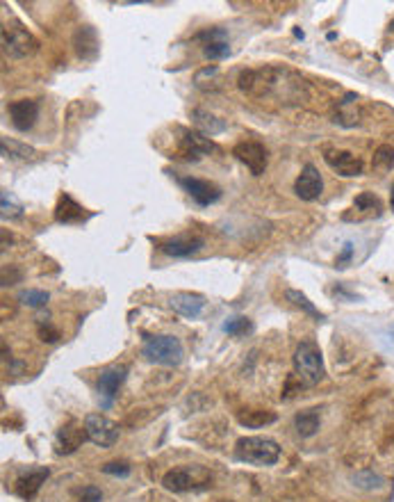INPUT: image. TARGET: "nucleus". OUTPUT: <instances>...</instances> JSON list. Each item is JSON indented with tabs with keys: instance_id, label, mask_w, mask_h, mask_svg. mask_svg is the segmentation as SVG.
Instances as JSON below:
<instances>
[{
	"instance_id": "obj_27",
	"label": "nucleus",
	"mask_w": 394,
	"mask_h": 502,
	"mask_svg": "<svg viewBox=\"0 0 394 502\" xmlns=\"http://www.w3.org/2000/svg\"><path fill=\"white\" fill-rule=\"evenodd\" d=\"M217 82H219V68L217 66H203L196 71L194 75V85L199 89H217Z\"/></svg>"
},
{
	"instance_id": "obj_8",
	"label": "nucleus",
	"mask_w": 394,
	"mask_h": 502,
	"mask_svg": "<svg viewBox=\"0 0 394 502\" xmlns=\"http://www.w3.org/2000/svg\"><path fill=\"white\" fill-rule=\"evenodd\" d=\"M85 427H87V436L92 443L98 447H112L121 436V429L115 420H110L108 416L101 413H89L85 418Z\"/></svg>"
},
{
	"instance_id": "obj_21",
	"label": "nucleus",
	"mask_w": 394,
	"mask_h": 502,
	"mask_svg": "<svg viewBox=\"0 0 394 502\" xmlns=\"http://www.w3.org/2000/svg\"><path fill=\"white\" fill-rule=\"evenodd\" d=\"M87 217H92V212H87V208H82L73 196L69 194L59 196V201L55 205V219L59 224H80Z\"/></svg>"
},
{
	"instance_id": "obj_35",
	"label": "nucleus",
	"mask_w": 394,
	"mask_h": 502,
	"mask_svg": "<svg viewBox=\"0 0 394 502\" xmlns=\"http://www.w3.org/2000/svg\"><path fill=\"white\" fill-rule=\"evenodd\" d=\"M39 336H41V340H46V342H55L57 338H59V333H57V329H52V326L46 322V324H39Z\"/></svg>"
},
{
	"instance_id": "obj_14",
	"label": "nucleus",
	"mask_w": 394,
	"mask_h": 502,
	"mask_svg": "<svg viewBox=\"0 0 394 502\" xmlns=\"http://www.w3.org/2000/svg\"><path fill=\"white\" fill-rule=\"evenodd\" d=\"M383 212V203L374 192H362L353 199L351 208H348L342 219L344 222H367V219L381 217Z\"/></svg>"
},
{
	"instance_id": "obj_26",
	"label": "nucleus",
	"mask_w": 394,
	"mask_h": 502,
	"mask_svg": "<svg viewBox=\"0 0 394 502\" xmlns=\"http://www.w3.org/2000/svg\"><path fill=\"white\" fill-rule=\"evenodd\" d=\"M285 297H287V301H292L297 308H303L308 315H313L315 319H324V313H319L315 304L310 301L303 292H299V290H294V288H290V290H285Z\"/></svg>"
},
{
	"instance_id": "obj_10",
	"label": "nucleus",
	"mask_w": 394,
	"mask_h": 502,
	"mask_svg": "<svg viewBox=\"0 0 394 502\" xmlns=\"http://www.w3.org/2000/svg\"><path fill=\"white\" fill-rule=\"evenodd\" d=\"M233 156L237 158L242 165H246L253 176H260V174H264V169H267V149H264L260 142L244 140V142L235 144Z\"/></svg>"
},
{
	"instance_id": "obj_25",
	"label": "nucleus",
	"mask_w": 394,
	"mask_h": 502,
	"mask_svg": "<svg viewBox=\"0 0 394 502\" xmlns=\"http://www.w3.org/2000/svg\"><path fill=\"white\" fill-rule=\"evenodd\" d=\"M276 413L269 409H251V411H242L237 416V420L242 427H248V429H260V427H267V425L276 422Z\"/></svg>"
},
{
	"instance_id": "obj_2",
	"label": "nucleus",
	"mask_w": 394,
	"mask_h": 502,
	"mask_svg": "<svg viewBox=\"0 0 394 502\" xmlns=\"http://www.w3.org/2000/svg\"><path fill=\"white\" fill-rule=\"evenodd\" d=\"M235 459L251 466H274L280 459V445L269 436H244L235 443Z\"/></svg>"
},
{
	"instance_id": "obj_23",
	"label": "nucleus",
	"mask_w": 394,
	"mask_h": 502,
	"mask_svg": "<svg viewBox=\"0 0 394 502\" xmlns=\"http://www.w3.org/2000/svg\"><path fill=\"white\" fill-rule=\"evenodd\" d=\"M192 121H194V126L199 128V133H203L206 137L219 135V133H224L226 128H228V124H226L224 119H219V117H215V114H210V112L201 110V108L192 112Z\"/></svg>"
},
{
	"instance_id": "obj_13",
	"label": "nucleus",
	"mask_w": 394,
	"mask_h": 502,
	"mask_svg": "<svg viewBox=\"0 0 394 502\" xmlns=\"http://www.w3.org/2000/svg\"><path fill=\"white\" fill-rule=\"evenodd\" d=\"M294 192L301 201H317L324 192V178L315 165H303L301 174L294 180Z\"/></svg>"
},
{
	"instance_id": "obj_15",
	"label": "nucleus",
	"mask_w": 394,
	"mask_h": 502,
	"mask_svg": "<svg viewBox=\"0 0 394 502\" xmlns=\"http://www.w3.org/2000/svg\"><path fill=\"white\" fill-rule=\"evenodd\" d=\"M196 41L203 44V55L208 59H226L230 55V46H228V32L224 28H210L203 30L194 37Z\"/></svg>"
},
{
	"instance_id": "obj_3",
	"label": "nucleus",
	"mask_w": 394,
	"mask_h": 502,
	"mask_svg": "<svg viewBox=\"0 0 394 502\" xmlns=\"http://www.w3.org/2000/svg\"><path fill=\"white\" fill-rule=\"evenodd\" d=\"M141 356L148 363L164 365V368H176L185 359L183 342L176 336H150L144 340Z\"/></svg>"
},
{
	"instance_id": "obj_36",
	"label": "nucleus",
	"mask_w": 394,
	"mask_h": 502,
	"mask_svg": "<svg viewBox=\"0 0 394 502\" xmlns=\"http://www.w3.org/2000/svg\"><path fill=\"white\" fill-rule=\"evenodd\" d=\"M351 256H353V245L351 242H346V245L342 247V254L337 256V268H346V263L351 261Z\"/></svg>"
},
{
	"instance_id": "obj_4",
	"label": "nucleus",
	"mask_w": 394,
	"mask_h": 502,
	"mask_svg": "<svg viewBox=\"0 0 394 502\" xmlns=\"http://www.w3.org/2000/svg\"><path fill=\"white\" fill-rule=\"evenodd\" d=\"M294 370L297 377L301 379V384L306 386H317L324 379V356L322 349L317 347V342L313 340H303L294 352Z\"/></svg>"
},
{
	"instance_id": "obj_31",
	"label": "nucleus",
	"mask_w": 394,
	"mask_h": 502,
	"mask_svg": "<svg viewBox=\"0 0 394 502\" xmlns=\"http://www.w3.org/2000/svg\"><path fill=\"white\" fill-rule=\"evenodd\" d=\"M251 329H253V324L248 317H228L224 322V331L228 333V336H246Z\"/></svg>"
},
{
	"instance_id": "obj_30",
	"label": "nucleus",
	"mask_w": 394,
	"mask_h": 502,
	"mask_svg": "<svg viewBox=\"0 0 394 502\" xmlns=\"http://www.w3.org/2000/svg\"><path fill=\"white\" fill-rule=\"evenodd\" d=\"M371 165H374L376 171H388V169H392V165H394V149L390 147V144H383V147L376 149Z\"/></svg>"
},
{
	"instance_id": "obj_24",
	"label": "nucleus",
	"mask_w": 394,
	"mask_h": 502,
	"mask_svg": "<svg viewBox=\"0 0 394 502\" xmlns=\"http://www.w3.org/2000/svg\"><path fill=\"white\" fill-rule=\"evenodd\" d=\"M322 425V416L317 409H306V411H299L297 416H294V429L301 438H310L315 436L317 429H319Z\"/></svg>"
},
{
	"instance_id": "obj_22",
	"label": "nucleus",
	"mask_w": 394,
	"mask_h": 502,
	"mask_svg": "<svg viewBox=\"0 0 394 502\" xmlns=\"http://www.w3.org/2000/svg\"><path fill=\"white\" fill-rule=\"evenodd\" d=\"M3 156L10 158V160H21V162H35V160H39L41 154L32 147H28L23 142H17V140H10V137H3Z\"/></svg>"
},
{
	"instance_id": "obj_11",
	"label": "nucleus",
	"mask_w": 394,
	"mask_h": 502,
	"mask_svg": "<svg viewBox=\"0 0 394 502\" xmlns=\"http://www.w3.org/2000/svg\"><path fill=\"white\" fill-rule=\"evenodd\" d=\"M324 160H326V165H328L333 171L339 174V176H344V178L360 176V174L365 171V162H362L358 156H353L351 151L326 149Z\"/></svg>"
},
{
	"instance_id": "obj_12",
	"label": "nucleus",
	"mask_w": 394,
	"mask_h": 502,
	"mask_svg": "<svg viewBox=\"0 0 394 502\" xmlns=\"http://www.w3.org/2000/svg\"><path fill=\"white\" fill-rule=\"evenodd\" d=\"M178 185L192 196L199 205H212L221 199V187L215 185L212 180L206 178H196V176H180Z\"/></svg>"
},
{
	"instance_id": "obj_29",
	"label": "nucleus",
	"mask_w": 394,
	"mask_h": 502,
	"mask_svg": "<svg viewBox=\"0 0 394 502\" xmlns=\"http://www.w3.org/2000/svg\"><path fill=\"white\" fill-rule=\"evenodd\" d=\"M48 299H50V295H48V292L35 290V288H28V290H21V292H19V301H21V304H26V306H30V308H41V306H46Z\"/></svg>"
},
{
	"instance_id": "obj_1",
	"label": "nucleus",
	"mask_w": 394,
	"mask_h": 502,
	"mask_svg": "<svg viewBox=\"0 0 394 502\" xmlns=\"http://www.w3.org/2000/svg\"><path fill=\"white\" fill-rule=\"evenodd\" d=\"M290 71L285 68H257V71H244L239 75L237 85L244 94L253 96V98H267V96H276L283 98V101H292V98L301 96V82H294L290 87H283V82H287L285 78H290Z\"/></svg>"
},
{
	"instance_id": "obj_17",
	"label": "nucleus",
	"mask_w": 394,
	"mask_h": 502,
	"mask_svg": "<svg viewBox=\"0 0 394 502\" xmlns=\"http://www.w3.org/2000/svg\"><path fill=\"white\" fill-rule=\"evenodd\" d=\"M203 245H206V240L199 238V235H176V238H166V240H160L157 242V249L162 251V254L171 256V258H187L196 254Z\"/></svg>"
},
{
	"instance_id": "obj_32",
	"label": "nucleus",
	"mask_w": 394,
	"mask_h": 502,
	"mask_svg": "<svg viewBox=\"0 0 394 502\" xmlns=\"http://www.w3.org/2000/svg\"><path fill=\"white\" fill-rule=\"evenodd\" d=\"M23 215V208L10 196V192H3V219H17Z\"/></svg>"
},
{
	"instance_id": "obj_16",
	"label": "nucleus",
	"mask_w": 394,
	"mask_h": 502,
	"mask_svg": "<svg viewBox=\"0 0 394 502\" xmlns=\"http://www.w3.org/2000/svg\"><path fill=\"white\" fill-rule=\"evenodd\" d=\"M7 112H10L12 126L21 133H28L39 119V103L32 98H21V101H12L7 105Z\"/></svg>"
},
{
	"instance_id": "obj_20",
	"label": "nucleus",
	"mask_w": 394,
	"mask_h": 502,
	"mask_svg": "<svg viewBox=\"0 0 394 502\" xmlns=\"http://www.w3.org/2000/svg\"><path fill=\"white\" fill-rule=\"evenodd\" d=\"M169 304L178 315L194 319L203 313V308H206V297L196 295V292H176V295H171Z\"/></svg>"
},
{
	"instance_id": "obj_34",
	"label": "nucleus",
	"mask_w": 394,
	"mask_h": 502,
	"mask_svg": "<svg viewBox=\"0 0 394 502\" xmlns=\"http://www.w3.org/2000/svg\"><path fill=\"white\" fill-rule=\"evenodd\" d=\"M103 500V493L98 486H85L80 493V502H101Z\"/></svg>"
},
{
	"instance_id": "obj_9",
	"label": "nucleus",
	"mask_w": 394,
	"mask_h": 502,
	"mask_svg": "<svg viewBox=\"0 0 394 502\" xmlns=\"http://www.w3.org/2000/svg\"><path fill=\"white\" fill-rule=\"evenodd\" d=\"M126 377H128V365L126 363H112V365H108V368L101 370V375H98V393H101V400H103L105 409L112 407V402H115L121 384L126 382Z\"/></svg>"
},
{
	"instance_id": "obj_38",
	"label": "nucleus",
	"mask_w": 394,
	"mask_h": 502,
	"mask_svg": "<svg viewBox=\"0 0 394 502\" xmlns=\"http://www.w3.org/2000/svg\"><path fill=\"white\" fill-rule=\"evenodd\" d=\"M219 502H226V500H219Z\"/></svg>"
},
{
	"instance_id": "obj_6",
	"label": "nucleus",
	"mask_w": 394,
	"mask_h": 502,
	"mask_svg": "<svg viewBox=\"0 0 394 502\" xmlns=\"http://www.w3.org/2000/svg\"><path fill=\"white\" fill-rule=\"evenodd\" d=\"M39 48V41L35 39V35L30 32L26 26H21L19 21H10L3 26V50L5 55L14 59H23Z\"/></svg>"
},
{
	"instance_id": "obj_33",
	"label": "nucleus",
	"mask_w": 394,
	"mask_h": 502,
	"mask_svg": "<svg viewBox=\"0 0 394 502\" xmlns=\"http://www.w3.org/2000/svg\"><path fill=\"white\" fill-rule=\"evenodd\" d=\"M105 475H117V477H128L130 475V466L126 461H110L101 468Z\"/></svg>"
},
{
	"instance_id": "obj_7",
	"label": "nucleus",
	"mask_w": 394,
	"mask_h": 502,
	"mask_svg": "<svg viewBox=\"0 0 394 502\" xmlns=\"http://www.w3.org/2000/svg\"><path fill=\"white\" fill-rule=\"evenodd\" d=\"M178 156H183L185 160H201L203 156L217 154L219 147L215 142L206 137L199 131H187V128H178Z\"/></svg>"
},
{
	"instance_id": "obj_28",
	"label": "nucleus",
	"mask_w": 394,
	"mask_h": 502,
	"mask_svg": "<svg viewBox=\"0 0 394 502\" xmlns=\"http://www.w3.org/2000/svg\"><path fill=\"white\" fill-rule=\"evenodd\" d=\"M351 479L355 482V486H360V489H367V491L381 489V486H383V477L378 475V473H374V470H369V468L358 470V473H355Z\"/></svg>"
},
{
	"instance_id": "obj_5",
	"label": "nucleus",
	"mask_w": 394,
	"mask_h": 502,
	"mask_svg": "<svg viewBox=\"0 0 394 502\" xmlns=\"http://www.w3.org/2000/svg\"><path fill=\"white\" fill-rule=\"evenodd\" d=\"M210 473L203 466H178L164 473L162 486L171 493H187L196 489H206L210 484Z\"/></svg>"
},
{
	"instance_id": "obj_37",
	"label": "nucleus",
	"mask_w": 394,
	"mask_h": 502,
	"mask_svg": "<svg viewBox=\"0 0 394 502\" xmlns=\"http://www.w3.org/2000/svg\"><path fill=\"white\" fill-rule=\"evenodd\" d=\"M390 205H392V210H394V185H392V192H390Z\"/></svg>"
},
{
	"instance_id": "obj_19",
	"label": "nucleus",
	"mask_w": 394,
	"mask_h": 502,
	"mask_svg": "<svg viewBox=\"0 0 394 502\" xmlns=\"http://www.w3.org/2000/svg\"><path fill=\"white\" fill-rule=\"evenodd\" d=\"M85 440H89L87 427H82L78 422L64 425V427L57 431V454H71L78 450V447H82Z\"/></svg>"
},
{
	"instance_id": "obj_18",
	"label": "nucleus",
	"mask_w": 394,
	"mask_h": 502,
	"mask_svg": "<svg viewBox=\"0 0 394 502\" xmlns=\"http://www.w3.org/2000/svg\"><path fill=\"white\" fill-rule=\"evenodd\" d=\"M48 477H50L48 468H43V466L30 468L28 473L17 477V482H14V493H17L19 498H23V500H32L37 493H39L41 484L46 482Z\"/></svg>"
}]
</instances>
